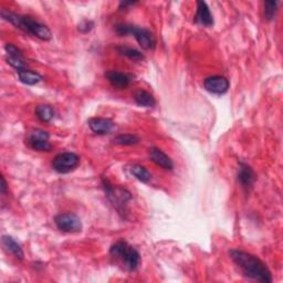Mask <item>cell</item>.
Returning <instances> with one entry per match:
<instances>
[{"mask_svg":"<svg viewBox=\"0 0 283 283\" xmlns=\"http://www.w3.org/2000/svg\"><path fill=\"white\" fill-rule=\"evenodd\" d=\"M276 10H278V2H265L264 3V18L267 20H272Z\"/></svg>","mask_w":283,"mask_h":283,"instance_id":"7402d4cb","label":"cell"},{"mask_svg":"<svg viewBox=\"0 0 283 283\" xmlns=\"http://www.w3.org/2000/svg\"><path fill=\"white\" fill-rule=\"evenodd\" d=\"M7 190H8L7 181H6L5 177L2 176V185H0V193H2L3 195H5L6 193H7Z\"/></svg>","mask_w":283,"mask_h":283,"instance_id":"83f0119b","label":"cell"},{"mask_svg":"<svg viewBox=\"0 0 283 283\" xmlns=\"http://www.w3.org/2000/svg\"><path fill=\"white\" fill-rule=\"evenodd\" d=\"M134 100L137 105L144 106V108H153V106H155L156 104L154 97H153L151 93L144 90H138L135 93Z\"/></svg>","mask_w":283,"mask_h":283,"instance_id":"2e32d148","label":"cell"},{"mask_svg":"<svg viewBox=\"0 0 283 283\" xmlns=\"http://www.w3.org/2000/svg\"><path fill=\"white\" fill-rule=\"evenodd\" d=\"M135 5H137V2H121L119 8L121 10L123 9H128L129 7H134Z\"/></svg>","mask_w":283,"mask_h":283,"instance_id":"4316f807","label":"cell"},{"mask_svg":"<svg viewBox=\"0 0 283 283\" xmlns=\"http://www.w3.org/2000/svg\"><path fill=\"white\" fill-rule=\"evenodd\" d=\"M117 51H119V53H121L122 56L126 57L129 59V60H133V61H140L144 59L143 53L134 48H129V46L121 45L117 48Z\"/></svg>","mask_w":283,"mask_h":283,"instance_id":"d6986e66","label":"cell"},{"mask_svg":"<svg viewBox=\"0 0 283 283\" xmlns=\"http://www.w3.org/2000/svg\"><path fill=\"white\" fill-rule=\"evenodd\" d=\"M87 124L91 131L99 135L109 134L114 127V122L110 119H104V117H92L88 120Z\"/></svg>","mask_w":283,"mask_h":283,"instance_id":"30bf717a","label":"cell"},{"mask_svg":"<svg viewBox=\"0 0 283 283\" xmlns=\"http://www.w3.org/2000/svg\"><path fill=\"white\" fill-rule=\"evenodd\" d=\"M206 90L217 96H222L228 92L230 83L227 78L222 75H212L204 81Z\"/></svg>","mask_w":283,"mask_h":283,"instance_id":"ba28073f","label":"cell"},{"mask_svg":"<svg viewBox=\"0 0 283 283\" xmlns=\"http://www.w3.org/2000/svg\"><path fill=\"white\" fill-rule=\"evenodd\" d=\"M2 244L4 249L8 253H11L18 260H22L23 257H25L21 246L13 237H10V235H3Z\"/></svg>","mask_w":283,"mask_h":283,"instance_id":"5bb4252c","label":"cell"},{"mask_svg":"<svg viewBox=\"0 0 283 283\" xmlns=\"http://www.w3.org/2000/svg\"><path fill=\"white\" fill-rule=\"evenodd\" d=\"M129 170H131V174L135 177V178L138 179L142 182H149L152 179L151 173L144 166H142V165L138 164L132 165Z\"/></svg>","mask_w":283,"mask_h":283,"instance_id":"ac0fdd59","label":"cell"},{"mask_svg":"<svg viewBox=\"0 0 283 283\" xmlns=\"http://www.w3.org/2000/svg\"><path fill=\"white\" fill-rule=\"evenodd\" d=\"M93 27H94L93 21H91V20H83L78 26V29H79V31L82 32V33H87V32H90L92 30Z\"/></svg>","mask_w":283,"mask_h":283,"instance_id":"484cf974","label":"cell"},{"mask_svg":"<svg viewBox=\"0 0 283 283\" xmlns=\"http://www.w3.org/2000/svg\"><path fill=\"white\" fill-rule=\"evenodd\" d=\"M115 31L120 35L133 34L138 44L145 50H153L156 46L155 35L145 28H139L137 26L127 25V23H120L115 27Z\"/></svg>","mask_w":283,"mask_h":283,"instance_id":"277c9868","label":"cell"},{"mask_svg":"<svg viewBox=\"0 0 283 283\" xmlns=\"http://www.w3.org/2000/svg\"><path fill=\"white\" fill-rule=\"evenodd\" d=\"M105 78L108 79L112 85L116 88H120V90L126 88L131 84L132 81V76L122 72H117V71H109V72L105 73Z\"/></svg>","mask_w":283,"mask_h":283,"instance_id":"4fadbf2b","label":"cell"},{"mask_svg":"<svg viewBox=\"0 0 283 283\" xmlns=\"http://www.w3.org/2000/svg\"><path fill=\"white\" fill-rule=\"evenodd\" d=\"M113 142L117 145L122 146H129V145H135L139 142L138 136L134 134H121L119 136H116Z\"/></svg>","mask_w":283,"mask_h":283,"instance_id":"ffe728a7","label":"cell"},{"mask_svg":"<svg viewBox=\"0 0 283 283\" xmlns=\"http://www.w3.org/2000/svg\"><path fill=\"white\" fill-rule=\"evenodd\" d=\"M255 180L256 174L253 172V169L250 166H248L247 164L240 163L238 169V181L240 182V185L248 191L252 187Z\"/></svg>","mask_w":283,"mask_h":283,"instance_id":"7c38bea8","label":"cell"},{"mask_svg":"<svg viewBox=\"0 0 283 283\" xmlns=\"http://www.w3.org/2000/svg\"><path fill=\"white\" fill-rule=\"evenodd\" d=\"M110 255L112 258H114L124 269L129 271V272H133V271L137 270L140 263L139 252L124 240L117 241V243H115L111 247Z\"/></svg>","mask_w":283,"mask_h":283,"instance_id":"3957f363","label":"cell"},{"mask_svg":"<svg viewBox=\"0 0 283 283\" xmlns=\"http://www.w3.org/2000/svg\"><path fill=\"white\" fill-rule=\"evenodd\" d=\"M17 73L19 80L22 82V83H25L27 85H35L43 79L42 75L39 74L38 72H34V71L28 69L17 71Z\"/></svg>","mask_w":283,"mask_h":283,"instance_id":"9a60e30c","label":"cell"},{"mask_svg":"<svg viewBox=\"0 0 283 283\" xmlns=\"http://www.w3.org/2000/svg\"><path fill=\"white\" fill-rule=\"evenodd\" d=\"M37 139H45L49 140V134L42 129H33V131L29 135L28 140H37Z\"/></svg>","mask_w":283,"mask_h":283,"instance_id":"d4e9b609","label":"cell"},{"mask_svg":"<svg viewBox=\"0 0 283 283\" xmlns=\"http://www.w3.org/2000/svg\"><path fill=\"white\" fill-rule=\"evenodd\" d=\"M194 21L203 27L214 26V18H212L208 6L205 2H197V11L194 17Z\"/></svg>","mask_w":283,"mask_h":283,"instance_id":"9c48e42d","label":"cell"},{"mask_svg":"<svg viewBox=\"0 0 283 283\" xmlns=\"http://www.w3.org/2000/svg\"><path fill=\"white\" fill-rule=\"evenodd\" d=\"M103 188L105 191L106 196L111 200V203L113 204L117 209L124 207V205H126L129 199L132 198L131 193L126 190H123L121 187H114L110 185L108 180H103Z\"/></svg>","mask_w":283,"mask_h":283,"instance_id":"8992f818","label":"cell"},{"mask_svg":"<svg viewBox=\"0 0 283 283\" xmlns=\"http://www.w3.org/2000/svg\"><path fill=\"white\" fill-rule=\"evenodd\" d=\"M229 255L246 278L262 283L272 282L270 270L258 257L238 249L231 250Z\"/></svg>","mask_w":283,"mask_h":283,"instance_id":"6da1fadb","label":"cell"},{"mask_svg":"<svg viewBox=\"0 0 283 283\" xmlns=\"http://www.w3.org/2000/svg\"><path fill=\"white\" fill-rule=\"evenodd\" d=\"M5 50L6 52H7V55L8 57L10 58H20V59H23V53L21 52V50L18 48V46H16L15 44L13 43H7L5 45Z\"/></svg>","mask_w":283,"mask_h":283,"instance_id":"603a6c76","label":"cell"},{"mask_svg":"<svg viewBox=\"0 0 283 283\" xmlns=\"http://www.w3.org/2000/svg\"><path fill=\"white\" fill-rule=\"evenodd\" d=\"M29 145L32 150L38 152H50L52 150V145L49 143V140L45 139L29 140Z\"/></svg>","mask_w":283,"mask_h":283,"instance_id":"44dd1931","label":"cell"},{"mask_svg":"<svg viewBox=\"0 0 283 283\" xmlns=\"http://www.w3.org/2000/svg\"><path fill=\"white\" fill-rule=\"evenodd\" d=\"M55 223L59 230L63 232L74 233L82 230V222L80 218L74 214H60L55 218Z\"/></svg>","mask_w":283,"mask_h":283,"instance_id":"52a82bcc","label":"cell"},{"mask_svg":"<svg viewBox=\"0 0 283 283\" xmlns=\"http://www.w3.org/2000/svg\"><path fill=\"white\" fill-rule=\"evenodd\" d=\"M35 116L38 117V119L43 122V123H49L53 117H55V110L51 105L48 104H42V105H38L37 108H35Z\"/></svg>","mask_w":283,"mask_h":283,"instance_id":"e0dca14e","label":"cell"},{"mask_svg":"<svg viewBox=\"0 0 283 283\" xmlns=\"http://www.w3.org/2000/svg\"><path fill=\"white\" fill-rule=\"evenodd\" d=\"M7 62L10 64L11 67L15 68L17 71L19 70H23L27 69V63L25 61V59H20V58H7Z\"/></svg>","mask_w":283,"mask_h":283,"instance_id":"cb8c5ba5","label":"cell"},{"mask_svg":"<svg viewBox=\"0 0 283 283\" xmlns=\"http://www.w3.org/2000/svg\"><path fill=\"white\" fill-rule=\"evenodd\" d=\"M149 156L153 163H155L157 166L162 167L163 169L172 170L174 168V163L170 157L157 147H151L149 150Z\"/></svg>","mask_w":283,"mask_h":283,"instance_id":"8fae6325","label":"cell"},{"mask_svg":"<svg viewBox=\"0 0 283 283\" xmlns=\"http://www.w3.org/2000/svg\"><path fill=\"white\" fill-rule=\"evenodd\" d=\"M80 164V157L74 153L66 152L57 155L51 163L52 168L59 174H68L72 172Z\"/></svg>","mask_w":283,"mask_h":283,"instance_id":"5b68a950","label":"cell"},{"mask_svg":"<svg viewBox=\"0 0 283 283\" xmlns=\"http://www.w3.org/2000/svg\"><path fill=\"white\" fill-rule=\"evenodd\" d=\"M2 17L5 20L10 22L11 25H14L16 28L19 29V30L28 34H31L40 40L49 41L52 38L50 29L43 25V23L34 20L31 17L18 15L13 13V11L5 9L2 10Z\"/></svg>","mask_w":283,"mask_h":283,"instance_id":"7a4b0ae2","label":"cell"}]
</instances>
